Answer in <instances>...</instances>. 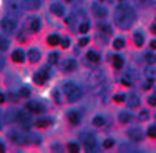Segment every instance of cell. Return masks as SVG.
<instances>
[{
  "label": "cell",
  "mask_w": 156,
  "mask_h": 153,
  "mask_svg": "<svg viewBox=\"0 0 156 153\" xmlns=\"http://www.w3.org/2000/svg\"><path fill=\"white\" fill-rule=\"evenodd\" d=\"M135 22V10L131 9L129 5H116L115 9V24L118 25L120 28H129Z\"/></svg>",
  "instance_id": "cell-1"
},
{
  "label": "cell",
  "mask_w": 156,
  "mask_h": 153,
  "mask_svg": "<svg viewBox=\"0 0 156 153\" xmlns=\"http://www.w3.org/2000/svg\"><path fill=\"white\" fill-rule=\"evenodd\" d=\"M63 90H65V95L66 98H68V102H78V100L81 98V88L78 87L76 83H73V82H66L65 85H63Z\"/></svg>",
  "instance_id": "cell-2"
},
{
  "label": "cell",
  "mask_w": 156,
  "mask_h": 153,
  "mask_svg": "<svg viewBox=\"0 0 156 153\" xmlns=\"http://www.w3.org/2000/svg\"><path fill=\"white\" fill-rule=\"evenodd\" d=\"M83 145H85V150L87 151H98V143H96V140L93 138V135H85L83 137Z\"/></svg>",
  "instance_id": "cell-3"
},
{
  "label": "cell",
  "mask_w": 156,
  "mask_h": 153,
  "mask_svg": "<svg viewBox=\"0 0 156 153\" xmlns=\"http://www.w3.org/2000/svg\"><path fill=\"white\" fill-rule=\"evenodd\" d=\"M128 137L131 138L133 141H140L141 138H143V130H141L140 126H131V128H128Z\"/></svg>",
  "instance_id": "cell-4"
},
{
  "label": "cell",
  "mask_w": 156,
  "mask_h": 153,
  "mask_svg": "<svg viewBox=\"0 0 156 153\" xmlns=\"http://www.w3.org/2000/svg\"><path fill=\"white\" fill-rule=\"evenodd\" d=\"M0 25H2V28H3V32H13V30H15V27H17V24H15V20H13V18H9V17H7V18H2V24H0Z\"/></svg>",
  "instance_id": "cell-5"
},
{
  "label": "cell",
  "mask_w": 156,
  "mask_h": 153,
  "mask_svg": "<svg viewBox=\"0 0 156 153\" xmlns=\"http://www.w3.org/2000/svg\"><path fill=\"white\" fill-rule=\"evenodd\" d=\"M126 102H128L129 108H136V107H140V97L136 95V93H129V95L126 97Z\"/></svg>",
  "instance_id": "cell-6"
},
{
  "label": "cell",
  "mask_w": 156,
  "mask_h": 153,
  "mask_svg": "<svg viewBox=\"0 0 156 153\" xmlns=\"http://www.w3.org/2000/svg\"><path fill=\"white\" fill-rule=\"evenodd\" d=\"M27 110L32 111V113H42L43 107H42V103H38V102H28L27 103Z\"/></svg>",
  "instance_id": "cell-7"
},
{
  "label": "cell",
  "mask_w": 156,
  "mask_h": 153,
  "mask_svg": "<svg viewBox=\"0 0 156 153\" xmlns=\"http://www.w3.org/2000/svg\"><path fill=\"white\" fill-rule=\"evenodd\" d=\"M75 67H76V63L73 58H66V60L62 62V68L65 70V72H72V70H75Z\"/></svg>",
  "instance_id": "cell-8"
},
{
  "label": "cell",
  "mask_w": 156,
  "mask_h": 153,
  "mask_svg": "<svg viewBox=\"0 0 156 153\" xmlns=\"http://www.w3.org/2000/svg\"><path fill=\"white\" fill-rule=\"evenodd\" d=\"M47 72H43V70H42V72H37L35 73V75H33V80H35V83L37 85H43V83H45V80H47Z\"/></svg>",
  "instance_id": "cell-9"
},
{
  "label": "cell",
  "mask_w": 156,
  "mask_h": 153,
  "mask_svg": "<svg viewBox=\"0 0 156 153\" xmlns=\"http://www.w3.org/2000/svg\"><path fill=\"white\" fill-rule=\"evenodd\" d=\"M50 9H51V12L55 13V15H63V13H65V7L62 5V3H58V2H55V3H51L50 5Z\"/></svg>",
  "instance_id": "cell-10"
},
{
  "label": "cell",
  "mask_w": 156,
  "mask_h": 153,
  "mask_svg": "<svg viewBox=\"0 0 156 153\" xmlns=\"http://www.w3.org/2000/svg\"><path fill=\"white\" fill-rule=\"evenodd\" d=\"M28 60H30L32 63L38 62L40 60V50H37V48H30V50H28Z\"/></svg>",
  "instance_id": "cell-11"
},
{
  "label": "cell",
  "mask_w": 156,
  "mask_h": 153,
  "mask_svg": "<svg viewBox=\"0 0 156 153\" xmlns=\"http://www.w3.org/2000/svg\"><path fill=\"white\" fill-rule=\"evenodd\" d=\"M93 12L96 13V17H106V13H108V10L105 9L103 5H93Z\"/></svg>",
  "instance_id": "cell-12"
},
{
  "label": "cell",
  "mask_w": 156,
  "mask_h": 153,
  "mask_svg": "<svg viewBox=\"0 0 156 153\" xmlns=\"http://www.w3.org/2000/svg\"><path fill=\"white\" fill-rule=\"evenodd\" d=\"M12 58H13L15 62H18V63H20V62H23V58H25L23 50H20V48H18V50H15V52L12 53Z\"/></svg>",
  "instance_id": "cell-13"
},
{
  "label": "cell",
  "mask_w": 156,
  "mask_h": 153,
  "mask_svg": "<svg viewBox=\"0 0 156 153\" xmlns=\"http://www.w3.org/2000/svg\"><path fill=\"white\" fill-rule=\"evenodd\" d=\"M133 120V115L129 113V111H121L120 113V122L121 123H129Z\"/></svg>",
  "instance_id": "cell-14"
},
{
  "label": "cell",
  "mask_w": 156,
  "mask_h": 153,
  "mask_svg": "<svg viewBox=\"0 0 156 153\" xmlns=\"http://www.w3.org/2000/svg\"><path fill=\"white\" fill-rule=\"evenodd\" d=\"M47 43H48V45H60V43H62V38H60L58 35H50V37L47 38Z\"/></svg>",
  "instance_id": "cell-15"
},
{
  "label": "cell",
  "mask_w": 156,
  "mask_h": 153,
  "mask_svg": "<svg viewBox=\"0 0 156 153\" xmlns=\"http://www.w3.org/2000/svg\"><path fill=\"white\" fill-rule=\"evenodd\" d=\"M68 118L73 125H78V123H80V113H78V111H70Z\"/></svg>",
  "instance_id": "cell-16"
},
{
  "label": "cell",
  "mask_w": 156,
  "mask_h": 153,
  "mask_svg": "<svg viewBox=\"0 0 156 153\" xmlns=\"http://www.w3.org/2000/svg\"><path fill=\"white\" fill-rule=\"evenodd\" d=\"M87 58H88L91 63H98V62H100V55L96 53V52H88V53H87Z\"/></svg>",
  "instance_id": "cell-17"
},
{
  "label": "cell",
  "mask_w": 156,
  "mask_h": 153,
  "mask_svg": "<svg viewBox=\"0 0 156 153\" xmlns=\"http://www.w3.org/2000/svg\"><path fill=\"white\" fill-rule=\"evenodd\" d=\"M17 113H18V111H15V110H9L5 113V120L7 122H15L17 120Z\"/></svg>",
  "instance_id": "cell-18"
},
{
  "label": "cell",
  "mask_w": 156,
  "mask_h": 153,
  "mask_svg": "<svg viewBox=\"0 0 156 153\" xmlns=\"http://www.w3.org/2000/svg\"><path fill=\"white\" fill-rule=\"evenodd\" d=\"M30 30L32 32H38L40 30V20L38 18H32L30 20Z\"/></svg>",
  "instance_id": "cell-19"
},
{
  "label": "cell",
  "mask_w": 156,
  "mask_h": 153,
  "mask_svg": "<svg viewBox=\"0 0 156 153\" xmlns=\"http://www.w3.org/2000/svg\"><path fill=\"white\" fill-rule=\"evenodd\" d=\"M35 125L40 126V128H45V126H50L51 125V120H50V118H42V120H38Z\"/></svg>",
  "instance_id": "cell-20"
},
{
  "label": "cell",
  "mask_w": 156,
  "mask_h": 153,
  "mask_svg": "<svg viewBox=\"0 0 156 153\" xmlns=\"http://www.w3.org/2000/svg\"><path fill=\"white\" fill-rule=\"evenodd\" d=\"M113 65L116 67V68H121V67H123V58H121L120 55H115V58H113Z\"/></svg>",
  "instance_id": "cell-21"
},
{
  "label": "cell",
  "mask_w": 156,
  "mask_h": 153,
  "mask_svg": "<svg viewBox=\"0 0 156 153\" xmlns=\"http://www.w3.org/2000/svg\"><path fill=\"white\" fill-rule=\"evenodd\" d=\"M135 45H136V47H141V45H143V35H141L140 32L135 33Z\"/></svg>",
  "instance_id": "cell-22"
},
{
  "label": "cell",
  "mask_w": 156,
  "mask_h": 153,
  "mask_svg": "<svg viewBox=\"0 0 156 153\" xmlns=\"http://www.w3.org/2000/svg\"><path fill=\"white\" fill-rule=\"evenodd\" d=\"M113 47L116 48V50H120V48H123V47H125V40H123V38H115V42H113Z\"/></svg>",
  "instance_id": "cell-23"
},
{
  "label": "cell",
  "mask_w": 156,
  "mask_h": 153,
  "mask_svg": "<svg viewBox=\"0 0 156 153\" xmlns=\"http://www.w3.org/2000/svg\"><path fill=\"white\" fill-rule=\"evenodd\" d=\"M0 50H9V40L3 38V37H0Z\"/></svg>",
  "instance_id": "cell-24"
},
{
  "label": "cell",
  "mask_w": 156,
  "mask_h": 153,
  "mask_svg": "<svg viewBox=\"0 0 156 153\" xmlns=\"http://www.w3.org/2000/svg\"><path fill=\"white\" fill-rule=\"evenodd\" d=\"M93 125L95 126H103V125H105V118H103V117H95L93 118Z\"/></svg>",
  "instance_id": "cell-25"
},
{
  "label": "cell",
  "mask_w": 156,
  "mask_h": 153,
  "mask_svg": "<svg viewBox=\"0 0 156 153\" xmlns=\"http://www.w3.org/2000/svg\"><path fill=\"white\" fill-rule=\"evenodd\" d=\"M18 95L23 97V98H27V97L30 95V90H28L27 87H22V88H20V92H18Z\"/></svg>",
  "instance_id": "cell-26"
},
{
  "label": "cell",
  "mask_w": 156,
  "mask_h": 153,
  "mask_svg": "<svg viewBox=\"0 0 156 153\" xmlns=\"http://www.w3.org/2000/svg\"><path fill=\"white\" fill-rule=\"evenodd\" d=\"M115 145V140H111V138H108V140L103 141V148H111Z\"/></svg>",
  "instance_id": "cell-27"
},
{
  "label": "cell",
  "mask_w": 156,
  "mask_h": 153,
  "mask_svg": "<svg viewBox=\"0 0 156 153\" xmlns=\"http://www.w3.org/2000/svg\"><path fill=\"white\" fill-rule=\"evenodd\" d=\"M68 150L70 151H78V150H80V147H78V143L72 141V143H68Z\"/></svg>",
  "instance_id": "cell-28"
},
{
  "label": "cell",
  "mask_w": 156,
  "mask_h": 153,
  "mask_svg": "<svg viewBox=\"0 0 156 153\" xmlns=\"http://www.w3.org/2000/svg\"><path fill=\"white\" fill-rule=\"evenodd\" d=\"M48 58H50V63H53V65H55V63H58V53H55V52H53V53H50V57H48Z\"/></svg>",
  "instance_id": "cell-29"
},
{
  "label": "cell",
  "mask_w": 156,
  "mask_h": 153,
  "mask_svg": "<svg viewBox=\"0 0 156 153\" xmlns=\"http://www.w3.org/2000/svg\"><path fill=\"white\" fill-rule=\"evenodd\" d=\"M148 135L151 138H156V126H150V128H148Z\"/></svg>",
  "instance_id": "cell-30"
},
{
  "label": "cell",
  "mask_w": 156,
  "mask_h": 153,
  "mask_svg": "<svg viewBox=\"0 0 156 153\" xmlns=\"http://www.w3.org/2000/svg\"><path fill=\"white\" fill-rule=\"evenodd\" d=\"M146 62H148V63H154V62H156V55L148 53V55H146Z\"/></svg>",
  "instance_id": "cell-31"
},
{
  "label": "cell",
  "mask_w": 156,
  "mask_h": 153,
  "mask_svg": "<svg viewBox=\"0 0 156 153\" xmlns=\"http://www.w3.org/2000/svg\"><path fill=\"white\" fill-rule=\"evenodd\" d=\"M88 28H90V25H88V24H81V25H80V32H81V33H87Z\"/></svg>",
  "instance_id": "cell-32"
},
{
  "label": "cell",
  "mask_w": 156,
  "mask_h": 153,
  "mask_svg": "<svg viewBox=\"0 0 156 153\" xmlns=\"http://www.w3.org/2000/svg\"><path fill=\"white\" fill-rule=\"evenodd\" d=\"M148 117H150V115H148V111H146V110H141V113H140V120H148Z\"/></svg>",
  "instance_id": "cell-33"
},
{
  "label": "cell",
  "mask_w": 156,
  "mask_h": 153,
  "mask_svg": "<svg viewBox=\"0 0 156 153\" xmlns=\"http://www.w3.org/2000/svg\"><path fill=\"white\" fill-rule=\"evenodd\" d=\"M100 30H105L106 33H110V32H111V28L108 27V25H105V24H100Z\"/></svg>",
  "instance_id": "cell-34"
},
{
  "label": "cell",
  "mask_w": 156,
  "mask_h": 153,
  "mask_svg": "<svg viewBox=\"0 0 156 153\" xmlns=\"http://www.w3.org/2000/svg\"><path fill=\"white\" fill-rule=\"evenodd\" d=\"M125 100H126L125 95H116V97H115V102H118V103H120V102H125Z\"/></svg>",
  "instance_id": "cell-35"
},
{
  "label": "cell",
  "mask_w": 156,
  "mask_h": 153,
  "mask_svg": "<svg viewBox=\"0 0 156 153\" xmlns=\"http://www.w3.org/2000/svg\"><path fill=\"white\" fill-rule=\"evenodd\" d=\"M78 43H80L81 47H85V45L88 43V37H83V38H80V42H78Z\"/></svg>",
  "instance_id": "cell-36"
},
{
  "label": "cell",
  "mask_w": 156,
  "mask_h": 153,
  "mask_svg": "<svg viewBox=\"0 0 156 153\" xmlns=\"http://www.w3.org/2000/svg\"><path fill=\"white\" fill-rule=\"evenodd\" d=\"M62 43H63V45H62L63 48H68V47H70V40H68V38H63Z\"/></svg>",
  "instance_id": "cell-37"
},
{
  "label": "cell",
  "mask_w": 156,
  "mask_h": 153,
  "mask_svg": "<svg viewBox=\"0 0 156 153\" xmlns=\"http://www.w3.org/2000/svg\"><path fill=\"white\" fill-rule=\"evenodd\" d=\"M7 98H9V100H10V102H13V103H15V102H17V100H18V98H17V97H15V95H13V93H9V97H7Z\"/></svg>",
  "instance_id": "cell-38"
},
{
  "label": "cell",
  "mask_w": 156,
  "mask_h": 153,
  "mask_svg": "<svg viewBox=\"0 0 156 153\" xmlns=\"http://www.w3.org/2000/svg\"><path fill=\"white\" fill-rule=\"evenodd\" d=\"M156 75V70H153V68H148V77L150 78H153Z\"/></svg>",
  "instance_id": "cell-39"
},
{
  "label": "cell",
  "mask_w": 156,
  "mask_h": 153,
  "mask_svg": "<svg viewBox=\"0 0 156 153\" xmlns=\"http://www.w3.org/2000/svg\"><path fill=\"white\" fill-rule=\"evenodd\" d=\"M148 103H150V105H156V97L154 95L150 97V98H148Z\"/></svg>",
  "instance_id": "cell-40"
},
{
  "label": "cell",
  "mask_w": 156,
  "mask_h": 153,
  "mask_svg": "<svg viewBox=\"0 0 156 153\" xmlns=\"http://www.w3.org/2000/svg\"><path fill=\"white\" fill-rule=\"evenodd\" d=\"M3 67H5V58H3L2 55H0V70H2Z\"/></svg>",
  "instance_id": "cell-41"
},
{
  "label": "cell",
  "mask_w": 156,
  "mask_h": 153,
  "mask_svg": "<svg viewBox=\"0 0 156 153\" xmlns=\"http://www.w3.org/2000/svg\"><path fill=\"white\" fill-rule=\"evenodd\" d=\"M5 100H7V97L3 95V93H0V103H3V102H5Z\"/></svg>",
  "instance_id": "cell-42"
},
{
  "label": "cell",
  "mask_w": 156,
  "mask_h": 153,
  "mask_svg": "<svg viewBox=\"0 0 156 153\" xmlns=\"http://www.w3.org/2000/svg\"><path fill=\"white\" fill-rule=\"evenodd\" d=\"M150 45H151V48H153V50H156V40H151Z\"/></svg>",
  "instance_id": "cell-43"
},
{
  "label": "cell",
  "mask_w": 156,
  "mask_h": 153,
  "mask_svg": "<svg viewBox=\"0 0 156 153\" xmlns=\"http://www.w3.org/2000/svg\"><path fill=\"white\" fill-rule=\"evenodd\" d=\"M151 87V83H150V82H148V83H144L143 85V88H144V90H148V88H150Z\"/></svg>",
  "instance_id": "cell-44"
},
{
  "label": "cell",
  "mask_w": 156,
  "mask_h": 153,
  "mask_svg": "<svg viewBox=\"0 0 156 153\" xmlns=\"http://www.w3.org/2000/svg\"><path fill=\"white\" fill-rule=\"evenodd\" d=\"M3 150H5V147H3V145H2V143H0V153H2Z\"/></svg>",
  "instance_id": "cell-45"
},
{
  "label": "cell",
  "mask_w": 156,
  "mask_h": 153,
  "mask_svg": "<svg viewBox=\"0 0 156 153\" xmlns=\"http://www.w3.org/2000/svg\"><path fill=\"white\" fill-rule=\"evenodd\" d=\"M153 32L156 33V25H153Z\"/></svg>",
  "instance_id": "cell-46"
},
{
  "label": "cell",
  "mask_w": 156,
  "mask_h": 153,
  "mask_svg": "<svg viewBox=\"0 0 156 153\" xmlns=\"http://www.w3.org/2000/svg\"><path fill=\"white\" fill-rule=\"evenodd\" d=\"M0 128H2V118H0Z\"/></svg>",
  "instance_id": "cell-47"
},
{
  "label": "cell",
  "mask_w": 156,
  "mask_h": 153,
  "mask_svg": "<svg viewBox=\"0 0 156 153\" xmlns=\"http://www.w3.org/2000/svg\"><path fill=\"white\" fill-rule=\"evenodd\" d=\"M68 2H70V0H68Z\"/></svg>",
  "instance_id": "cell-48"
}]
</instances>
